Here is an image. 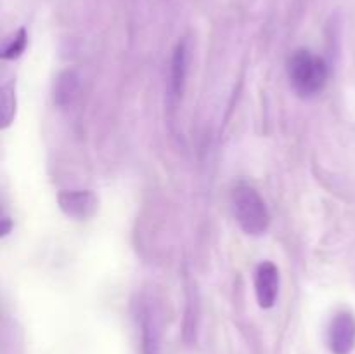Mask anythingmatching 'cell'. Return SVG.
I'll return each instance as SVG.
<instances>
[{
    "instance_id": "obj_8",
    "label": "cell",
    "mask_w": 355,
    "mask_h": 354,
    "mask_svg": "<svg viewBox=\"0 0 355 354\" xmlns=\"http://www.w3.org/2000/svg\"><path fill=\"white\" fill-rule=\"evenodd\" d=\"M24 47H26V31L21 28L16 35L12 37V40L9 42L6 49L2 52V58L3 59H16L23 54Z\"/></svg>"
},
{
    "instance_id": "obj_6",
    "label": "cell",
    "mask_w": 355,
    "mask_h": 354,
    "mask_svg": "<svg viewBox=\"0 0 355 354\" xmlns=\"http://www.w3.org/2000/svg\"><path fill=\"white\" fill-rule=\"evenodd\" d=\"M78 87L80 78L78 75H76V71H73V69L62 71L54 83V103L58 104V106H66V104H69L75 99L76 92H78Z\"/></svg>"
},
{
    "instance_id": "obj_4",
    "label": "cell",
    "mask_w": 355,
    "mask_h": 354,
    "mask_svg": "<svg viewBox=\"0 0 355 354\" xmlns=\"http://www.w3.org/2000/svg\"><path fill=\"white\" fill-rule=\"evenodd\" d=\"M255 292L260 307L269 309L276 304L277 292H279V271L272 262L260 264L257 269Z\"/></svg>"
},
{
    "instance_id": "obj_9",
    "label": "cell",
    "mask_w": 355,
    "mask_h": 354,
    "mask_svg": "<svg viewBox=\"0 0 355 354\" xmlns=\"http://www.w3.org/2000/svg\"><path fill=\"white\" fill-rule=\"evenodd\" d=\"M2 125L7 127L14 117V110H16V101H14V92L10 85L2 87Z\"/></svg>"
},
{
    "instance_id": "obj_2",
    "label": "cell",
    "mask_w": 355,
    "mask_h": 354,
    "mask_svg": "<svg viewBox=\"0 0 355 354\" xmlns=\"http://www.w3.org/2000/svg\"><path fill=\"white\" fill-rule=\"evenodd\" d=\"M288 75L291 83L302 96H314L328 80V66L324 59L309 51H297L288 62Z\"/></svg>"
},
{
    "instance_id": "obj_1",
    "label": "cell",
    "mask_w": 355,
    "mask_h": 354,
    "mask_svg": "<svg viewBox=\"0 0 355 354\" xmlns=\"http://www.w3.org/2000/svg\"><path fill=\"white\" fill-rule=\"evenodd\" d=\"M231 200L236 221L246 235L259 236L267 231L270 222L269 212L260 194L252 186H238L232 191Z\"/></svg>"
},
{
    "instance_id": "obj_3",
    "label": "cell",
    "mask_w": 355,
    "mask_h": 354,
    "mask_svg": "<svg viewBox=\"0 0 355 354\" xmlns=\"http://www.w3.org/2000/svg\"><path fill=\"white\" fill-rule=\"evenodd\" d=\"M355 347V318L350 312H338L329 326V349L333 354H350Z\"/></svg>"
},
{
    "instance_id": "obj_7",
    "label": "cell",
    "mask_w": 355,
    "mask_h": 354,
    "mask_svg": "<svg viewBox=\"0 0 355 354\" xmlns=\"http://www.w3.org/2000/svg\"><path fill=\"white\" fill-rule=\"evenodd\" d=\"M187 75V47L186 42H179L173 51L172 58V89L175 96H180L184 90Z\"/></svg>"
},
{
    "instance_id": "obj_10",
    "label": "cell",
    "mask_w": 355,
    "mask_h": 354,
    "mask_svg": "<svg viewBox=\"0 0 355 354\" xmlns=\"http://www.w3.org/2000/svg\"><path fill=\"white\" fill-rule=\"evenodd\" d=\"M2 222H3L2 235H7V233H9V219H7V217H3V219H2Z\"/></svg>"
},
{
    "instance_id": "obj_5",
    "label": "cell",
    "mask_w": 355,
    "mask_h": 354,
    "mask_svg": "<svg viewBox=\"0 0 355 354\" xmlns=\"http://www.w3.org/2000/svg\"><path fill=\"white\" fill-rule=\"evenodd\" d=\"M58 201L61 210L73 219L90 217L97 208V200L90 191H62Z\"/></svg>"
}]
</instances>
